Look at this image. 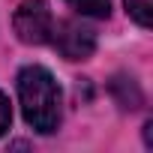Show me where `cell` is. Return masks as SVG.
<instances>
[{"label": "cell", "mask_w": 153, "mask_h": 153, "mask_svg": "<svg viewBox=\"0 0 153 153\" xmlns=\"http://www.w3.org/2000/svg\"><path fill=\"white\" fill-rule=\"evenodd\" d=\"M18 102L27 126H33L42 135L57 132L60 117H63V102H60V87L54 75L45 66H24L18 72Z\"/></svg>", "instance_id": "1"}, {"label": "cell", "mask_w": 153, "mask_h": 153, "mask_svg": "<svg viewBox=\"0 0 153 153\" xmlns=\"http://www.w3.org/2000/svg\"><path fill=\"white\" fill-rule=\"evenodd\" d=\"M12 27H15V36L24 45H42V42H48L51 39V27H54L48 3H45V0H21L15 15H12Z\"/></svg>", "instance_id": "2"}, {"label": "cell", "mask_w": 153, "mask_h": 153, "mask_svg": "<svg viewBox=\"0 0 153 153\" xmlns=\"http://www.w3.org/2000/svg\"><path fill=\"white\" fill-rule=\"evenodd\" d=\"M48 42H54V48L66 60H87L96 51V33H93V27H87L78 18L57 21L51 27V39Z\"/></svg>", "instance_id": "3"}, {"label": "cell", "mask_w": 153, "mask_h": 153, "mask_svg": "<svg viewBox=\"0 0 153 153\" xmlns=\"http://www.w3.org/2000/svg\"><path fill=\"white\" fill-rule=\"evenodd\" d=\"M66 3L75 12L90 15V18H108V12H111V0H66Z\"/></svg>", "instance_id": "4"}, {"label": "cell", "mask_w": 153, "mask_h": 153, "mask_svg": "<svg viewBox=\"0 0 153 153\" xmlns=\"http://www.w3.org/2000/svg\"><path fill=\"white\" fill-rule=\"evenodd\" d=\"M126 12L135 18L138 27H150L153 24V0H123Z\"/></svg>", "instance_id": "5"}, {"label": "cell", "mask_w": 153, "mask_h": 153, "mask_svg": "<svg viewBox=\"0 0 153 153\" xmlns=\"http://www.w3.org/2000/svg\"><path fill=\"white\" fill-rule=\"evenodd\" d=\"M9 123H12V105H9V96L0 90V135H6Z\"/></svg>", "instance_id": "6"}, {"label": "cell", "mask_w": 153, "mask_h": 153, "mask_svg": "<svg viewBox=\"0 0 153 153\" xmlns=\"http://www.w3.org/2000/svg\"><path fill=\"white\" fill-rule=\"evenodd\" d=\"M144 144H147V147H153V120H147V123H144Z\"/></svg>", "instance_id": "7"}]
</instances>
